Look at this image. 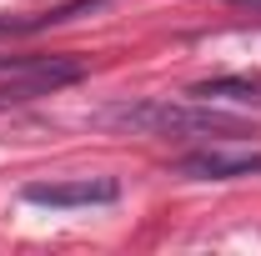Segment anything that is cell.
<instances>
[{
  "mask_svg": "<svg viewBox=\"0 0 261 256\" xmlns=\"http://www.w3.org/2000/svg\"><path fill=\"white\" fill-rule=\"evenodd\" d=\"M91 121L106 131L161 136V141H236V136H256V121L226 116L216 106H191V100H116V106H100Z\"/></svg>",
  "mask_w": 261,
  "mask_h": 256,
  "instance_id": "obj_1",
  "label": "cell"
},
{
  "mask_svg": "<svg viewBox=\"0 0 261 256\" xmlns=\"http://www.w3.org/2000/svg\"><path fill=\"white\" fill-rule=\"evenodd\" d=\"M10 70L15 75L0 81V111L40 100V96H50V91H61V86H75V81H86L91 65L81 61V56H35V61H15Z\"/></svg>",
  "mask_w": 261,
  "mask_h": 256,
  "instance_id": "obj_2",
  "label": "cell"
},
{
  "mask_svg": "<svg viewBox=\"0 0 261 256\" xmlns=\"http://www.w3.org/2000/svg\"><path fill=\"white\" fill-rule=\"evenodd\" d=\"M25 201L31 206H50V211H75V206H111L121 201V181L116 176H70V181H25Z\"/></svg>",
  "mask_w": 261,
  "mask_h": 256,
  "instance_id": "obj_3",
  "label": "cell"
},
{
  "mask_svg": "<svg viewBox=\"0 0 261 256\" xmlns=\"http://www.w3.org/2000/svg\"><path fill=\"white\" fill-rule=\"evenodd\" d=\"M171 176H186V181H241V176H261V151L201 146V151H191V156L171 161Z\"/></svg>",
  "mask_w": 261,
  "mask_h": 256,
  "instance_id": "obj_4",
  "label": "cell"
},
{
  "mask_svg": "<svg viewBox=\"0 0 261 256\" xmlns=\"http://www.w3.org/2000/svg\"><path fill=\"white\" fill-rule=\"evenodd\" d=\"M191 96H201V100H211V96H226V100H261V75H216V81L191 86Z\"/></svg>",
  "mask_w": 261,
  "mask_h": 256,
  "instance_id": "obj_5",
  "label": "cell"
}]
</instances>
